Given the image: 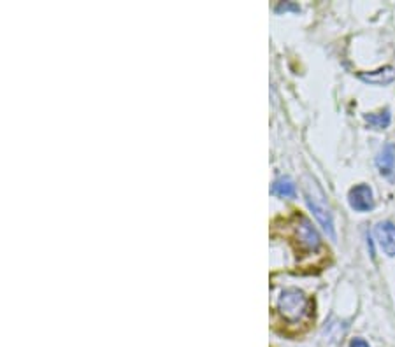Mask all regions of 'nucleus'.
Here are the masks:
<instances>
[{"label": "nucleus", "mask_w": 395, "mask_h": 347, "mask_svg": "<svg viewBox=\"0 0 395 347\" xmlns=\"http://www.w3.org/2000/svg\"><path fill=\"white\" fill-rule=\"evenodd\" d=\"M276 312L286 334H303L315 319V304L304 291L288 288L278 297Z\"/></svg>", "instance_id": "f257e3e1"}, {"label": "nucleus", "mask_w": 395, "mask_h": 347, "mask_svg": "<svg viewBox=\"0 0 395 347\" xmlns=\"http://www.w3.org/2000/svg\"><path fill=\"white\" fill-rule=\"evenodd\" d=\"M285 225H286V237L290 238V242H292L293 248H296L297 256L316 255V253L320 251V248H322L320 235L305 216L297 212V214H293L292 218L286 219Z\"/></svg>", "instance_id": "f03ea898"}, {"label": "nucleus", "mask_w": 395, "mask_h": 347, "mask_svg": "<svg viewBox=\"0 0 395 347\" xmlns=\"http://www.w3.org/2000/svg\"><path fill=\"white\" fill-rule=\"evenodd\" d=\"M305 184H304V193H305V200H308L309 209L313 211L315 218L318 219L320 225L323 226V230L329 233V237H335V231H334V219L332 214H330V209L327 205L325 195H323L322 189L318 188L313 179H305Z\"/></svg>", "instance_id": "7ed1b4c3"}, {"label": "nucleus", "mask_w": 395, "mask_h": 347, "mask_svg": "<svg viewBox=\"0 0 395 347\" xmlns=\"http://www.w3.org/2000/svg\"><path fill=\"white\" fill-rule=\"evenodd\" d=\"M348 199H350V205H352V207L359 212L371 211L372 205H374L371 188L365 184H359V186H355V188L350 189Z\"/></svg>", "instance_id": "20e7f679"}, {"label": "nucleus", "mask_w": 395, "mask_h": 347, "mask_svg": "<svg viewBox=\"0 0 395 347\" xmlns=\"http://www.w3.org/2000/svg\"><path fill=\"white\" fill-rule=\"evenodd\" d=\"M379 246L389 256H395V225L385 221L379 223L374 230Z\"/></svg>", "instance_id": "39448f33"}, {"label": "nucleus", "mask_w": 395, "mask_h": 347, "mask_svg": "<svg viewBox=\"0 0 395 347\" xmlns=\"http://www.w3.org/2000/svg\"><path fill=\"white\" fill-rule=\"evenodd\" d=\"M376 165H378L379 172L385 177H390L395 170V144L389 143L385 148L379 151L378 158H376Z\"/></svg>", "instance_id": "423d86ee"}, {"label": "nucleus", "mask_w": 395, "mask_h": 347, "mask_svg": "<svg viewBox=\"0 0 395 347\" xmlns=\"http://www.w3.org/2000/svg\"><path fill=\"white\" fill-rule=\"evenodd\" d=\"M359 77L369 84L383 87V84L392 83L395 79V69L394 67H383V69L372 70V72H360Z\"/></svg>", "instance_id": "0eeeda50"}, {"label": "nucleus", "mask_w": 395, "mask_h": 347, "mask_svg": "<svg viewBox=\"0 0 395 347\" xmlns=\"http://www.w3.org/2000/svg\"><path fill=\"white\" fill-rule=\"evenodd\" d=\"M273 193L283 199H293L296 197V184L288 177L276 179L273 184Z\"/></svg>", "instance_id": "6e6552de"}, {"label": "nucleus", "mask_w": 395, "mask_h": 347, "mask_svg": "<svg viewBox=\"0 0 395 347\" xmlns=\"http://www.w3.org/2000/svg\"><path fill=\"white\" fill-rule=\"evenodd\" d=\"M365 123H367L371 128L376 130H383L390 125V111L385 109L382 113H374V114H365Z\"/></svg>", "instance_id": "1a4fd4ad"}, {"label": "nucleus", "mask_w": 395, "mask_h": 347, "mask_svg": "<svg viewBox=\"0 0 395 347\" xmlns=\"http://www.w3.org/2000/svg\"><path fill=\"white\" fill-rule=\"evenodd\" d=\"M350 347H369V344L362 338H353L352 342H350Z\"/></svg>", "instance_id": "9d476101"}]
</instances>
